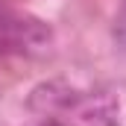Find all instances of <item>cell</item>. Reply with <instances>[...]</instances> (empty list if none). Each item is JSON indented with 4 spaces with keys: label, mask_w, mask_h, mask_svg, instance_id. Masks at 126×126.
<instances>
[{
    "label": "cell",
    "mask_w": 126,
    "mask_h": 126,
    "mask_svg": "<svg viewBox=\"0 0 126 126\" xmlns=\"http://www.w3.org/2000/svg\"><path fill=\"white\" fill-rule=\"evenodd\" d=\"M30 109L64 126H117V100L109 91H76L64 82H44L30 94Z\"/></svg>",
    "instance_id": "obj_1"
},
{
    "label": "cell",
    "mask_w": 126,
    "mask_h": 126,
    "mask_svg": "<svg viewBox=\"0 0 126 126\" xmlns=\"http://www.w3.org/2000/svg\"><path fill=\"white\" fill-rule=\"evenodd\" d=\"M53 30L30 12L0 3V53L6 56H38L50 47Z\"/></svg>",
    "instance_id": "obj_2"
},
{
    "label": "cell",
    "mask_w": 126,
    "mask_h": 126,
    "mask_svg": "<svg viewBox=\"0 0 126 126\" xmlns=\"http://www.w3.org/2000/svg\"><path fill=\"white\" fill-rule=\"evenodd\" d=\"M111 38H114V44L126 53V0H120V9H117V15H114Z\"/></svg>",
    "instance_id": "obj_3"
},
{
    "label": "cell",
    "mask_w": 126,
    "mask_h": 126,
    "mask_svg": "<svg viewBox=\"0 0 126 126\" xmlns=\"http://www.w3.org/2000/svg\"><path fill=\"white\" fill-rule=\"evenodd\" d=\"M32 126H64V123H59L56 117H38V120H35Z\"/></svg>",
    "instance_id": "obj_4"
}]
</instances>
